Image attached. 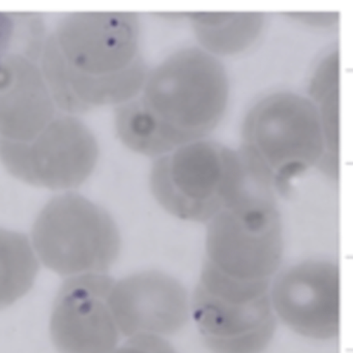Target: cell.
<instances>
[{
	"label": "cell",
	"mask_w": 353,
	"mask_h": 353,
	"mask_svg": "<svg viewBox=\"0 0 353 353\" xmlns=\"http://www.w3.org/2000/svg\"><path fill=\"white\" fill-rule=\"evenodd\" d=\"M139 38L135 14L63 17L43 41L40 54L41 70L59 110L74 115L135 98L148 73Z\"/></svg>",
	"instance_id": "1"
},
{
	"label": "cell",
	"mask_w": 353,
	"mask_h": 353,
	"mask_svg": "<svg viewBox=\"0 0 353 353\" xmlns=\"http://www.w3.org/2000/svg\"><path fill=\"white\" fill-rule=\"evenodd\" d=\"M228 98L220 61L203 49H181L148 72L135 98L117 107V135L137 154L164 156L212 133Z\"/></svg>",
	"instance_id": "2"
},
{
	"label": "cell",
	"mask_w": 353,
	"mask_h": 353,
	"mask_svg": "<svg viewBox=\"0 0 353 353\" xmlns=\"http://www.w3.org/2000/svg\"><path fill=\"white\" fill-rule=\"evenodd\" d=\"M239 154L256 187L285 195L295 179L326 156L315 105L290 92L262 99L243 121Z\"/></svg>",
	"instance_id": "3"
},
{
	"label": "cell",
	"mask_w": 353,
	"mask_h": 353,
	"mask_svg": "<svg viewBox=\"0 0 353 353\" xmlns=\"http://www.w3.org/2000/svg\"><path fill=\"white\" fill-rule=\"evenodd\" d=\"M150 183L154 199L171 216L208 223L236 201L251 181L239 152L202 139L159 157Z\"/></svg>",
	"instance_id": "4"
},
{
	"label": "cell",
	"mask_w": 353,
	"mask_h": 353,
	"mask_svg": "<svg viewBox=\"0 0 353 353\" xmlns=\"http://www.w3.org/2000/svg\"><path fill=\"white\" fill-rule=\"evenodd\" d=\"M203 266L229 280L272 284L284 251L274 194L250 183L245 193L208 222Z\"/></svg>",
	"instance_id": "5"
},
{
	"label": "cell",
	"mask_w": 353,
	"mask_h": 353,
	"mask_svg": "<svg viewBox=\"0 0 353 353\" xmlns=\"http://www.w3.org/2000/svg\"><path fill=\"white\" fill-rule=\"evenodd\" d=\"M32 235L41 261L61 276L106 272L121 252V235L110 214L78 194L51 199Z\"/></svg>",
	"instance_id": "6"
},
{
	"label": "cell",
	"mask_w": 353,
	"mask_h": 353,
	"mask_svg": "<svg viewBox=\"0 0 353 353\" xmlns=\"http://www.w3.org/2000/svg\"><path fill=\"white\" fill-rule=\"evenodd\" d=\"M270 285L228 280L202 268L191 315L212 353H263L276 330Z\"/></svg>",
	"instance_id": "7"
},
{
	"label": "cell",
	"mask_w": 353,
	"mask_h": 353,
	"mask_svg": "<svg viewBox=\"0 0 353 353\" xmlns=\"http://www.w3.org/2000/svg\"><path fill=\"white\" fill-rule=\"evenodd\" d=\"M99 158L96 138L75 115L61 111L26 143L0 139V162L16 179L50 190L79 187Z\"/></svg>",
	"instance_id": "8"
},
{
	"label": "cell",
	"mask_w": 353,
	"mask_h": 353,
	"mask_svg": "<svg viewBox=\"0 0 353 353\" xmlns=\"http://www.w3.org/2000/svg\"><path fill=\"white\" fill-rule=\"evenodd\" d=\"M276 317L299 336L318 341L340 332V272L327 260H307L281 272L270 285Z\"/></svg>",
	"instance_id": "9"
},
{
	"label": "cell",
	"mask_w": 353,
	"mask_h": 353,
	"mask_svg": "<svg viewBox=\"0 0 353 353\" xmlns=\"http://www.w3.org/2000/svg\"><path fill=\"white\" fill-rule=\"evenodd\" d=\"M114 281L85 274L63 283L51 315L50 332L59 353H112L119 332L109 305Z\"/></svg>",
	"instance_id": "10"
},
{
	"label": "cell",
	"mask_w": 353,
	"mask_h": 353,
	"mask_svg": "<svg viewBox=\"0 0 353 353\" xmlns=\"http://www.w3.org/2000/svg\"><path fill=\"white\" fill-rule=\"evenodd\" d=\"M109 305L119 332L128 338L166 339L181 332L189 320V295L173 276L148 270L114 282Z\"/></svg>",
	"instance_id": "11"
},
{
	"label": "cell",
	"mask_w": 353,
	"mask_h": 353,
	"mask_svg": "<svg viewBox=\"0 0 353 353\" xmlns=\"http://www.w3.org/2000/svg\"><path fill=\"white\" fill-rule=\"evenodd\" d=\"M41 52L0 54V139L26 143L39 135L61 111L40 63Z\"/></svg>",
	"instance_id": "12"
},
{
	"label": "cell",
	"mask_w": 353,
	"mask_h": 353,
	"mask_svg": "<svg viewBox=\"0 0 353 353\" xmlns=\"http://www.w3.org/2000/svg\"><path fill=\"white\" fill-rule=\"evenodd\" d=\"M188 17L198 42L214 57L239 54L251 48L264 26L260 13H194Z\"/></svg>",
	"instance_id": "13"
},
{
	"label": "cell",
	"mask_w": 353,
	"mask_h": 353,
	"mask_svg": "<svg viewBox=\"0 0 353 353\" xmlns=\"http://www.w3.org/2000/svg\"><path fill=\"white\" fill-rule=\"evenodd\" d=\"M39 263L26 235L0 229V309L32 289Z\"/></svg>",
	"instance_id": "14"
},
{
	"label": "cell",
	"mask_w": 353,
	"mask_h": 353,
	"mask_svg": "<svg viewBox=\"0 0 353 353\" xmlns=\"http://www.w3.org/2000/svg\"><path fill=\"white\" fill-rule=\"evenodd\" d=\"M112 353H179L165 338L137 336L115 348Z\"/></svg>",
	"instance_id": "15"
},
{
	"label": "cell",
	"mask_w": 353,
	"mask_h": 353,
	"mask_svg": "<svg viewBox=\"0 0 353 353\" xmlns=\"http://www.w3.org/2000/svg\"><path fill=\"white\" fill-rule=\"evenodd\" d=\"M288 17L315 28H330L339 22V13H289Z\"/></svg>",
	"instance_id": "16"
}]
</instances>
